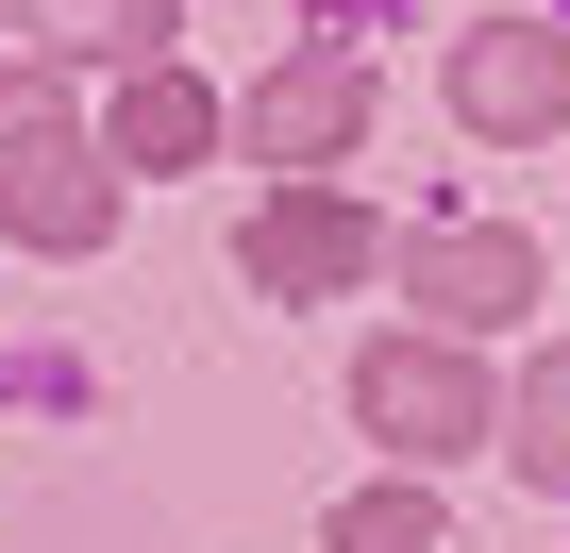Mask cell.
Listing matches in <instances>:
<instances>
[{"instance_id":"6da1fadb","label":"cell","mask_w":570,"mask_h":553,"mask_svg":"<svg viewBox=\"0 0 570 553\" xmlns=\"http://www.w3.org/2000/svg\"><path fill=\"white\" fill-rule=\"evenodd\" d=\"M0 218H18L35 251H101L118 235V168L68 135V101L51 85H18L0 68Z\"/></svg>"},{"instance_id":"7a4b0ae2","label":"cell","mask_w":570,"mask_h":553,"mask_svg":"<svg viewBox=\"0 0 570 553\" xmlns=\"http://www.w3.org/2000/svg\"><path fill=\"white\" fill-rule=\"evenodd\" d=\"M353 419H370L403 470H453V453L487 436V369H470L453 336H386V353L353 369Z\"/></svg>"},{"instance_id":"3957f363","label":"cell","mask_w":570,"mask_h":553,"mask_svg":"<svg viewBox=\"0 0 570 553\" xmlns=\"http://www.w3.org/2000/svg\"><path fill=\"white\" fill-rule=\"evenodd\" d=\"M453 118H470V135H570V34H553V18L453 34Z\"/></svg>"},{"instance_id":"277c9868","label":"cell","mask_w":570,"mask_h":553,"mask_svg":"<svg viewBox=\"0 0 570 553\" xmlns=\"http://www.w3.org/2000/svg\"><path fill=\"white\" fill-rule=\"evenodd\" d=\"M403 286L436 303V336L470 353V336H503L520 303H537V251L520 235H487V218H436V235H403Z\"/></svg>"},{"instance_id":"5b68a950","label":"cell","mask_w":570,"mask_h":553,"mask_svg":"<svg viewBox=\"0 0 570 553\" xmlns=\"http://www.w3.org/2000/svg\"><path fill=\"white\" fill-rule=\"evenodd\" d=\"M353 135H370V68H353V51H285V68L252 85V151H268V168H336Z\"/></svg>"},{"instance_id":"8992f818","label":"cell","mask_w":570,"mask_h":553,"mask_svg":"<svg viewBox=\"0 0 570 553\" xmlns=\"http://www.w3.org/2000/svg\"><path fill=\"white\" fill-rule=\"evenodd\" d=\"M370 268V218L336 201V185H285L268 218H252V286H285V303H336Z\"/></svg>"},{"instance_id":"52a82bcc","label":"cell","mask_w":570,"mask_h":553,"mask_svg":"<svg viewBox=\"0 0 570 553\" xmlns=\"http://www.w3.org/2000/svg\"><path fill=\"white\" fill-rule=\"evenodd\" d=\"M202 151H218V101L185 68H135L118 85V168H202Z\"/></svg>"},{"instance_id":"ba28073f","label":"cell","mask_w":570,"mask_h":553,"mask_svg":"<svg viewBox=\"0 0 570 553\" xmlns=\"http://www.w3.org/2000/svg\"><path fill=\"white\" fill-rule=\"evenodd\" d=\"M168 0H35V51H101V68H151Z\"/></svg>"},{"instance_id":"9c48e42d","label":"cell","mask_w":570,"mask_h":553,"mask_svg":"<svg viewBox=\"0 0 570 553\" xmlns=\"http://www.w3.org/2000/svg\"><path fill=\"white\" fill-rule=\"evenodd\" d=\"M336 553H436V486H370V503H336Z\"/></svg>"},{"instance_id":"30bf717a","label":"cell","mask_w":570,"mask_h":553,"mask_svg":"<svg viewBox=\"0 0 570 553\" xmlns=\"http://www.w3.org/2000/svg\"><path fill=\"white\" fill-rule=\"evenodd\" d=\"M503 453H520V486H570V353L520 386V436H503Z\"/></svg>"},{"instance_id":"8fae6325","label":"cell","mask_w":570,"mask_h":553,"mask_svg":"<svg viewBox=\"0 0 570 553\" xmlns=\"http://www.w3.org/2000/svg\"><path fill=\"white\" fill-rule=\"evenodd\" d=\"M0 34H18V0H0Z\"/></svg>"}]
</instances>
